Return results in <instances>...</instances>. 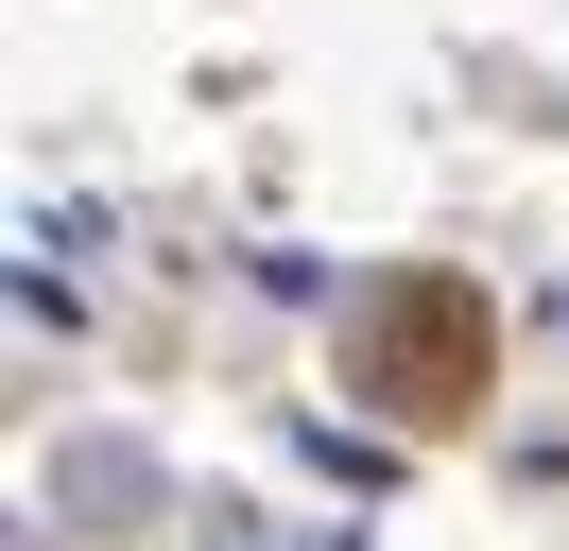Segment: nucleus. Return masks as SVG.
I'll list each match as a JSON object with an SVG mask.
<instances>
[{
  "label": "nucleus",
  "mask_w": 569,
  "mask_h": 551,
  "mask_svg": "<svg viewBox=\"0 0 569 551\" xmlns=\"http://www.w3.org/2000/svg\"><path fill=\"white\" fill-rule=\"evenodd\" d=\"M500 379V328L466 276H380V293L346 310V397H380L397 431H466Z\"/></svg>",
  "instance_id": "obj_1"
}]
</instances>
